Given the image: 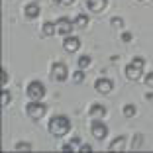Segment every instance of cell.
<instances>
[{
    "mask_svg": "<svg viewBox=\"0 0 153 153\" xmlns=\"http://www.w3.org/2000/svg\"><path fill=\"white\" fill-rule=\"evenodd\" d=\"M55 2H59V4H63V6H71L75 0H55Z\"/></svg>",
    "mask_w": 153,
    "mask_h": 153,
    "instance_id": "obj_26",
    "label": "cell"
},
{
    "mask_svg": "<svg viewBox=\"0 0 153 153\" xmlns=\"http://www.w3.org/2000/svg\"><path fill=\"white\" fill-rule=\"evenodd\" d=\"M85 4H86V8H88L90 12L100 14L104 8H106V4H108V0H85Z\"/></svg>",
    "mask_w": 153,
    "mask_h": 153,
    "instance_id": "obj_9",
    "label": "cell"
},
{
    "mask_svg": "<svg viewBox=\"0 0 153 153\" xmlns=\"http://www.w3.org/2000/svg\"><path fill=\"white\" fill-rule=\"evenodd\" d=\"M8 82V73H6V69H2V85H6Z\"/></svg>",
    "mask_w": 153,
    "mask_h": 153,
    "instance_id": "obj_28",
    "label": "cell"
},
{
    "mask_svg": "<svg viewBox=\"0 0 153 153\" xmlns=\"http://www.w3.org/2000/svg\"><path fill=\"white\" fill-rule=\"evenodd\" d=\"M81 151H82V153H90V151H92V147H90L88 143H82V145H81Z\"/></svg>",
    "mask_w": 153,
    "mask_h": 153,
    "instance_id": "obj_25",
    "label": "cell"
},
{
    "mask_svg": "<svg viewBox=\"0 0 153 153\" xmlns=\"http://www.w3.org/2000/svg\"><path fill=\"white\" fill-rule=\"evenodd\" d=\"M39 4H36V2H30V4L24 6V16H26L27 20H36L37 16H39Z\"/></svg>",
    "mask_w": 153,
    "mask_h": 153,
    "instance_id": "obj_10",
    "label": "cell"
},
{
    "mask_svg": "<svg viewBox=\"0 0 153 153\" xmlns=\"http://www.w3.org/2000/svg\"><path fill=\"white\" fill-rule=\"evenodd\" d=\"M71 143H73V145H81V137H79V135H76V137H73Z\"/></svg>",
    "mask_w": 153,
    "mask_h": 153,
    "instance_id": "obj_29",
    "label": "cell"
},
{
    "mask_svg": "<svg viewBox=\"0 0 153 153\" xmlns=\"http://www.w3.org/2000/svg\"><path fill=\"white\" fill-rule=\"evenodd\" d=\"M55 32H57V24H53V22H45L43 26H41V33H43L45 37H51Z\"/></svg>",
    "mask_w": 153,
    "mask_h": 153,
    "instance_id": "obj_14",
    "label": "cell"
},
{
    "mask_svg": "<svg viewBox=\"0 0 153 153\" xmlns=\"http://www.w3.org/2000/svg\"><path fill=\"white\" fill-rule=\"evenodd\" d=\"M67 76H69V71H67V65L61 63V61H55L53 65H51V79L57 82H63L67 81Z\"/></svg>",
    "mask_w": 153,
    "mask_h": 153,
    "instance_id": "obj_6",
    "label": "cell"
},
{
    "mask_svg": "<svg viewBox=\"0 0 153 153\" xmlns=\"http://www.w3.org/2000/svg\"><path fill=\"white\" fill-rule=\"evenodd\" d=\"M90 131L98 141H102L106 135H108V126L104 124L100 118H92V124H90Z\"/></svg>",
    "mask_w": 153,
    "mask_h": 153,
    "instance_id": "obj_5",
    "label": "cell"
},
{
    "mask_svg": "<svg viewBox=\"0 0 153 153\" xmlns=\"http://www.w3.org/2000/svg\"><path fill=\"white\" fill-rule=\"evenodd\" d=\"M10 104V92L8 88H2V106H8Z\"/></svg>",
    "mask_w": 153,
    "mask_h": 153,
    "instance_id": "obj_20",
    "label": "cell"
},
{
    "mask_svg": "<svg viewBox=\"0 0 153 153\" xmlns=\"http://www.w3.org/2000/svg\"><path fill=\"white\" fill-rule=\"evenodd\" d=\"M145 98H147L149 102H153V92H147V94H145Z\"/></svg>",
    "mask_w": 153,
    "mask_h": 153,
    "instance_id": "obj_30",
    "label": "cell"
},
{
    "mask_svg": "<svg viewBox=\"0 0 153 153\" xmlns=\"http://www.w3.org/2000/svg\"><path fill=\"white\" fill-rule=\"evenodd\" d=\"M49 134L55 135V137H61V135H67L71 131V120L65 114H55L49 120Z\"/></svg>",
    "mask_w": 153,
    "mask_h": 153,
    "instance_id": "obj_1",
    "label": "cell"
},
{
    "mask_svg": "<svg viewBox=\"0 0 153 153\" xmlns=\"http://www.w3.org/2000/svg\"><path fill=\"white\" fill-rule=\"evenodd\" d=\"M73 147H75V145H73V143H65V145H63V151L71 153V151H73Z\"/></svg>",
    "mask_w": 153,
    "mask_h": 153,
    "instance_id": "obj_27",
    "label": "cell"
},
{
    "mask_svg": "<svg viewBox=\"0 0 153 153\" xmlns=\"http://www.w3.org/2000/svg\"><path fill=\"white\" fill-rule=\"evenodd\" d=\"M110 26H112V27H124V20L118 18V16H114V18L110 20Z\"/></svg>",
    "mask_w": 153,
    "mask_h": 153,
    "instance_id": "obj_18",
    "label": "cell"
},
{
    "mask_svg": "<svg viewBox=\"0 0 153 153\" xmlns=\"http://www.w3.org/2000/svg\"><path fill=\"white\" fill-rule=\"evenodd\" d=\"M124 147H126V135H118L114 141H110L108 149L110 151H124Z\"/></svg>",
    "mask_w": 153,
    "mask_h": 153,
    "instance_id": "obj_13",
    "label": "cell"
},
{
    "mask_svg": "<svg viewBox=\"0 0 153 153\" xmlns=\"http://www.w3.org/2000/svg\"><path fill=\"white\" fill-rule=\"evenodd\" d=\"M57 33H61V36H71V32H73V27H75V22H71L69 18H59L57 22Z\"/></svg>",
    "mask_w": 153,
    "mask_h": 153,
    "instance_id": "obj_7",
    "label": "cell"
},
{
    "mask_svg": "<svg viewBox=\"0 0 153 153\" xmlns=\"http://www.w3.org/2000/svg\"><path fill=\"white\" fill-rule=\"evenodd\" d=\"M106 112H108V110H106L104 104H92V106L88 108L90 118H104V116H106Z\"/></svg>",
    "mask_w": 153,
    "mask_h": 153,
    "instance_id": "obj_12",
    "label": "cell"
},
{
    "mask_svg": "<svg viewBox=\"0 0 153 153\" xmlns=\"http://www.w3.org/2000/svg\"><path fill=\"white\" fill-rule=\"evenodd\" d=\"M112 86H114L112 81H110V79H104V76H102V79H98V81L94 82V88L98 90L100 94H108L110 90H112Z\"/></svg>",
    "mask_w": 153,
    "mask_h": 153,
    "instance_id": "obj_11",
    "label": "cell"
},
{
    "mask_svg": "<svg viewBox=\"0 0 153 153\" xmlns=\"http://www.w3.org/2000/svg\"><path fill=\"white\" fill-rule=\"evenodd\" d=\"M81 47V39L75 36H65V41H63V49L67 53H75L76 49Z\"/></svg>",
    "mask_w": 153,
    "mask_h": 153,
    "instance_id": "obj_8",
    "label": "cell"
},
{
    "mask_svg": "<svg viewBox=\"0 0 153 153\" xmlns=\"http://www.w3.org/2000/svg\"><path fill=\"white\" fill-rule=\"evenodd\" d=\"M26 112H27V116L32 118V120H41V118L45 116V112H47V106L41 104L39 100H33V102H30L26 106Z\"/></svg>",
    "mask_w": 153,
    "mask_h": 153,
    "instance_id": "obj_3",
    "label": "cell"
},
{
    "mask_svg": "<svg viewBox=\"0 0 153 153\" xmlns=\"http://www.w3.org/2000/svg\"><path fill=\"white\" fill-rule=\"evenodd\" d=\"M26 94H27V98H32V100L43 98V96H45L43 82H41V81H32L30 85H27V88H26Z\"/></svg>",
    "mask_w": 153,
    "mask_h": 153,
    "instance_id": "obj_4",
    "label": "cell"
},
{
    "mask_svg": "<svg viewBox=\"0 0 153 153\" xmlns=\"http://www.w3.org/2000/svg\"><path fill=\"white\" fill-rule=\"evenodd\" d=\"M73 22H75V27H81V30H82V27L88 26V16H86V14H79Z\"/></svg>",
    "mask_w": 153,
    "mask_h": 153,
    "instance_id": "obj_15",
    "label": "cell"
},
{
    "mask_svg": "<svg viewBox=\"0 0 153 153\" xmlns=\"http://www.w3.org/2000/svg\"><path fill=\"white\" fill-rule=\"evenodd\" d=\"M90 63H92L90 55H81V57H79V67H81V69H86Z\"/></svg>",
    "mask_w": 153,
    "mask_h": 153,
    "instance_id": "obj_17",
    "label": "cell"
},
{
    "mask_svg": "<svg viewBox=\"0 0 153 153\" xmlns=\"http://www.w3.org/2000/svg\"><path fill=\"white\" fill-rule=\"evenodd\" d=\"M145 85H147L149 88H153V73H147V75H145Z\"/></svg>",
    "mask_w": 153,
    "mask_h": 153,
    "instance_id": "obj_23",
    "label": "cell"
},
{
    "mask_svg": "<svg viewBox=\"0 0 153 153\" xmlns=\"http://www.w3.org/2000/svg\"><path fill=\"white\" fill-rule=\"evenodd\" d=\"M143 67H145V59L143 57H134L131 63L126 65V76L130 81H140V76L143 75Z\"/></svg>",
    "mask_w": 153,
    "mask_h": 153,
    "instance_id": "obj_2",
    "label": "cell"
},
{
    "mask_svg": "<svg viewBox=\"0 0 153 153\" xmlns=\"http://www.w3.org/2000/svg\"><path fill=\"white\" fill-rule=\"evenodd\" d=\"M135 112H137V108H135L134 104H126L124 106V110H122V114H124V118H134Z\"/></svg>",
    "mask_w": 153,
    "mask_h": 153,
    "instance_id": "obj_16",
    "label": "cell"
},
{
    "mask_svg": "<svg viewBox=\"0 0 153 153\" xmlns=\"http://www.w3.org/2000/svg\"><path fill=\"white\" fill-rule=\"evenodd\" d=\"M73 81H75V82H82V81H85V73H82V69L73 73Z\"/></svg>",
    "mask_w": 153,
    "mask_h": 153,
    "instance_id": "obj_19",
    "label": "cell"
},
{
    "mask_svg": "<svg viewBox=\"0 0 153 153\" xmlns=\"http://www.w3.org/2000/svg\"><path fill=\"white\" fill-rule=\"evenodd\" d=\"M24 149H32V143H26V141H18V143H16V151H24Z\"/></svg>",
    "mask_w": 153,
    "mask_h": 153,
    "instance_id": "obj_21",
    "label": "cell"
},
{
    "mask_svg": "<svg viewBox=\"0 0 153 153\" xmlns=\"http://www.w3.org/2000/svg\"><path fill=\"white\" fill-rule=\"evenodd\" d=\"M131 37H134V36H131L130 32H124V33H122V41H124V43H130Z\"/></svg>",
    "mask_w": 153,
    "mask_h": 153,
    "instance_id": "obj_24",
    "label": "cell"
},
{
    "mask_svg": "<svg viewBox=\"0 0 153 153\" xmlns=\"http://www.w3.org/2000/svg\"><path fill=\"white\" fill-rule=\"evenodd\" d=\"M141 143H143V137H141V135L137 134V135L134 137V143H131V149H137V147H140Z\"/></svg>",
    "mask_w": 153,
    "mask_h": 153,
    "instance_id": "obj_22",
    "label": "cell"
}]
</instances>
